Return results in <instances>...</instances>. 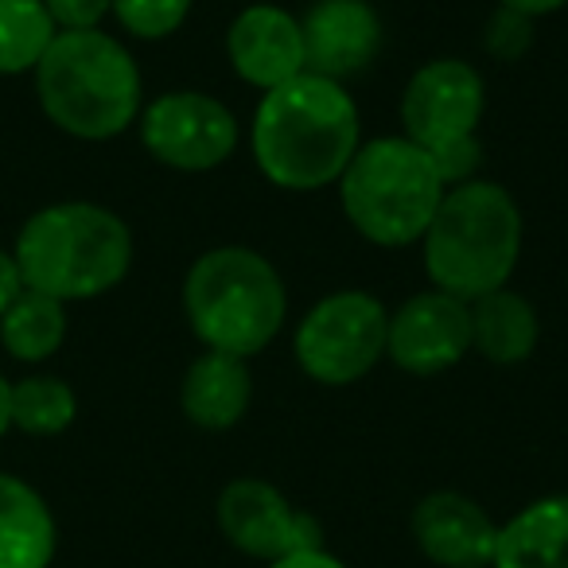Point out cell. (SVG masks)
Returning <instances> with one entry per match:
<instances>
[{
	"label": "cell",
	"mask_w": 568,
	"mask_h": 568,
	"mask_svg": "<svg viewBox=\"0 0 568 568\" xmlns=\"http://www.w3.org/2000/svg\"><path fill=\"white\" fill-rule=\"evenodd\" d=\"M363 144V118L343 82L296 74L265 90L253 110V164L281 191H320L339 183Z\"/></svg>",
	"instance_id": "6da1fadb"
},
{
	"label": "cell",
	"mask_w": 568,
	"mask_h": 568,
	"mask_svg": "<svg viewBox=\"0 0 568 568\" xmlns=\"http://www.w3.org/2000/svg\"><path fill=\"white\" fill-rule=\"evenodd\" d=\"M20 281L32 293H43L59 304L94 301L118 288L133 265V234L98 203H51L20 226L17 245Z\"/></svg>",
	"instance_id": "7a4b0ae2"
},
{
	"label": "cell",
	"mask_w": 568,
	"mask_h": 568,
	"mask_svg": "<svg viewBox=\"0 0 568 568\" xmlns=\"http://www.w3.org/2000/svg\"><path fill=\"white\" fill-rule=\"evenodd\" d=\"M32 74L40 110L79 141H113L144 110L141 67L102 28L59 32Z\"/></svg>",
	"instance_id": "3957f363"
},
{
	"label": "cell",
	"mask_w": 568,
	"mask_h": 568,
	"mask_svg": "<svg viewBox=\"0 0 568 568\" xmlns=\"http://www.w3.org/2000/svg\"><path fill=\"white\" fill-rule=\"evenodd\" d=\"M425 273L433 288L459 301L506 288L521 257V211L495 180H471L448 187L428 222Z\"/></svg>",
	"instance_id": "277c9868"
},
{
	"label": "cell",
	"mask_w": 568,
	"mask_h": 568,
	"mask_svg": "<svg viewBox=\"0 0 568 568\" xmlns=\"http://www.w3.org/2000/svg\"><path fill=\"white\" fill-rule=\"evenodd\" d=\"M183 316L206 351L253 358L281 335L288 293L273 261L250 245H214L183 276Z\"/></svg>",
	"instance_id": "5b68a950"
},
{
	"label": "cell",
	"mask_w": 568,
	"mask_h": 568,
	"mask_svg": "<svg viewBox=\"0 0 568 568\" xmlns=\"http://www.w3.org/2000/svg\"><path fill=\"white\" fill-rule=\"evenodd\" d=\"M335 187L355 234L386 250L420 242L448 191L436 175L433 156L409 136L363 141Z\"/></svg>",
	"instance_id": "8992f818"
},
{
	"label": "cell",
	"mask_w": 568,
	"mask_h": 568,
	"mask_svg": "<svg viewBox=\"0 0 568 568\" xmlns=\"http://www.w3.org/2000/svg\"><path fill=\"white\" fill-rule=\"evenodd\" d=\"M389 312L363 288L316 301L296 324L293 351L301 371L320 386H355L386 358Z\"/></svg>",
	"instance_id": "52a82bcc"
},
{
	"label": "cell",
	"mask_w": 568,
	"mask_h": 568,
	"mask_svg": "<svg viewBox=\"0 0 568 568\" xmlns=\"http://www.w3.org/2000/svg\"><path fill=\"white\" fill-rule=\"evenodd\" d=\"M141 144L172 172H214L237 149V118L203 90H168L136 118Z\"/></svg>",
	"instance_id": "ba28073f"
},
{
	"label": "cell",
	"mask_w": 568,
	"mask_h": 568,
	"mask_svg": "<svg viewBox=\"0 0 568 568\" xmlns=\"http://www.w3.org/2000/svg\"><path fill=\"white\" fill-rule=\"evenodd\" d=\"M214 518H219L222 537L237 552L265 560V565L304 549H324V526L308 510H296L265 479L226 483L219 506H214Z\"/></svg>",
	"instance_id": "9c48e42d"
},
{
	"label": "cell",
	"mask_w": 568,
	"mask_h": 568,
	"mask_svg": "<svg viewBox=\"0 0 568 568\" xmlns=\"http://www.w3.org/2000/svg\"><path fill=\"white\" fill-rule=\"evenodd\" d=\"M487 110V82L467 59H433L409 79L402 94V136L420 149H440L479 133Z\"/></svg>",
	"instance_id": "30bf717a"
},
{
	"label": "cell",
	"mask_w": 568,
	"mask_h": 568,
	"mask_svg": "<svg viewBox=\"0 0 568 568\" xmlns=\"http://www.w3.org/2000/svg\"><path fill=\"white\" fill-rule=\"evenodd\" d=\"M386 355L413 378H436L459 366L471 355V304L440 288L402 301L389 312Z\"/></svg>",
	"instance_id": "8fae6325"
},
{
	"label": "cell",
	"mask_w": 568,
	"mask_h": 568,
	"mask_svg": "<svg viewBox=\"0 0 568 568\" xmlns=\"http://www.w3.org/2000/svg\"><path fill=\"white\" fill-rule=\"evenodd\" d=\"M308 74L347 82L382 55L386 28L371 0H316L301 20Z\"/></svg>",
	"instance_id": "7c38bea8"
},
{
	"label": "cell",
	"mask_w": 568,
	"mask_h": 568,
	"mask_svg": "<svg viewBox=\"0 0 568 568\" xmlns=\"http://www.w3.org/2000/svg\"><path fill=\"white\" fill-rule=\"evenodd\" d=\"M226 59L245 87L276 90L304 74L301 20L281 4H250L234 17L226 32Z\"/></svg>",
	"instance_id": "4fadbf2b"
},
{
	"label": "cell",
	"mask_w": 568,
	"mask_h": 568,
	"mask_svg": "<svg viewBox=\"0 0 568 568\" xmlns=\"http://www.w3.org/2000/svg\"><path fill=\"white\" fill-rule=\"evenodd\" d=\"M413 541L440 568H490L498 521L459 490H433L413 510Z\"/></svg>",
	"instance_id": "5bb4252c"
},
{
	"label": "cell",
	"mask_w": 568,
	"mask_h": 568,
	"mask_svg": "<svg viewBox=\"0 0 568 568\" xmlns=\"http://www.w3.org/2000/svg\"><path fill=\"white\" fill-rule=\"evenodd\" d=\"M253 402V374L250 358L206 351L187 366L180 386L183 417L203 433H226L250 413Z\"/></svg>",
	"instance_id": "9a60e30c"
},
{
	"label": "cell",
	"mask_w": 568,
	"mask_h": 568,
	"mask_svg": "<svg viewBox=\"0 0 568 568\" xmlns=\"http://www.w3.org/2000/svg\"><path fill=\"white\" fill-rule=\"evenodd\" d=\"M59 529L32 483L0 471V568H48Z\"/></svg>",
	"instance_id": "2e32d148"
},
{
	"label": "cell",
	"mask_w": 568,
	"mask_h": 568,
	"mask_svg": "<svg viewBox=\"0 0 568 568\" xmlns=\"http://www.w3.org/2000/svg\"><path fill=\"white\" fill-rule=\"evenodd\" d=\"M490 568H568V495H545L498 526Z\"/></svg>",
	"instance_id": "e0dca14e"
},
{
	"label": "cell",
	"mask_w": 568,
	"mask_h": 568,
	"mask_svg": "<svg viewBox=\"0 0 568 568\" xmlns=\"http://www.w3.org/2000/svg\"><path fill=\"white\" fill-rule=\"evenodd\" d=\"M541 343L537 308L510 284L471 301V351L495 366H518Z\"/></svg>",
	"instance_id": "ac0fdd59"
},
{
	"label": "cell",
	"mask_w": 568,
	"mask_h": 568,
	"mask_svg": "<svg viewBox=\"0 0 568 568\" xmlns=\"http://www.w3.org/2000/svg\"><path fill=\"white\" fill-rule=\"evenodd\" d=\"M67 339V304L43 293H24L0 316V347L17 363H48Z\"/></svg>",
	"instance_id": "d6986e66"
},
{
	"label": "cell",
	"mask_w": 568,
	"mask_h": 568,
	"mask_svg": "<svg viewBox=\"0 0 568 568\" xmlns=\"http://www.w3.org/2000/svg\"><path fill=\"white\" fill-rule=\"evenodd\" d=\"M59 36L43 0H0V74H28Z\"/></svg>",
	"instance_id": "ffe728a7"
},
{
	"label": "cell",
	"mask_w": 568,
	"mask_h": 568,
	"mask_svg": "<svg viewBox=\"0 0 568 568\" xmlns=\"http://www.w3.org/2000/svg\"><path fill=\"white\" fill-rule=\"evenodd\" d=\"M79 417V397L55 374H28L12 382V428L24 436H59Z\"/></svg>",
	"instance_id": "44dd1931"
},
{
	"label": "cell",
	"mask_w": 568,
	"mask_h": 568,
	"mask_svg": "<svg viewBox=\"0 0 568 568\" xmlns=\"http://www.w3.org/2000/svg\"><path fill=\"white\" fill-rule=\"evenodd\" d=\"M195 0H113L110 17L136 40H168L191 17Z\"/></svg>",
	"instance_id": "7402d4cb"
},
{
	"label": "cell",
	"mask_w": 568,
	"mask_h": 568,
	"mask_svg": "<svg viewBox=\"0 0 568 568\" xmlns=\"http://www.w3.org/2000/svg\"><path fill=\"white\" fill-rule=\"evenodd\" d=\"M534 40H537L534 17H521V12L503 9V4L490 12L487 28H483V48H487V55L498 59V63H518V59H526Z\"/></svg>",
	"instance_id": "603a6c76"
},
{
	"label": "cell",
	"mask_w": 568,
	"mask_h": 568,
	"mask_svg": "<svg viewBox=\"0 0 568 568\" xmlns=\"http://www.w3.org/2000/svg\"><path fill=\"white\" fill-rule=\"evenodd\" d=\"M428 156H433V168L444 180V187H459V183L479 180L483 141H479V133L459 136V141H448V144H440V149H428Z\"/></svg>",
	"instance_id": "cb8c5ba5"
},
{
	"label": "cell",
	"mask_w": 568,
	"mask_h": 568,
	"mask_svg": "<svg viewBox=\"0 0 568 568\" xmlns=\"http://www.w3.org/2000/svg\"><path fill=\"white\" fill-rule=\"evenodd\" d=\"M43 9L59 32H87L110 17L113 0H43Z\"/></svg>",
	"instance_id": "d4e9b609"
},
{
	"label": "cell",
	"mask_w": 568,
	"mask_h": 568,
	"mask_svg": "<svg viewBox=\"0 0 568 568\" xmlns=\"http://www.w3.org/2000/svg\"><path fill=\"white\" fill-rule=\"evenodd\" d=\"M24 293V281H20V268L12 250H0V316L12 308V301Z\"/></svg>",
	"instance_id": "484cf974"
},
{
	"label": "cell",
	"mask_w": 568,
	"mask_h": 568,
	"mask_svg": "<svg viewBox=\"0 0 568 568\" xmlns=\"http://www.w3.org/2000/svg\"><path fill=\"white\" fill-rule=\"evenodd\" d=\"M268 568H347L339 557H332L327 549H304V552H293V557H281L273 560Z\"/></svg>",
	"instance_id": "4316f807"
},
{
	"label": "cell",
	"mask_w": 568,
	"mask_h": 568,
	"mask_svg": "<svg viewBox=\"0 0 568 568\" xmlns=\"http://www.w3.org/2000/svg\"><path fill=\"white\" fill-rule=\"evenodd\" d=\"M503 9H514L521 12V17H552V12H560L568 4V0H498Z\"/></svg>",
	"instance_id": "83f0119b"
},
{
	"label": "cell",
	"mask_w": 568,
	"mask_h": 568,
	"mask_svg": "<svg viewBox=\"0 0 568 568\" xmlns=\"http://www.w3.org/2000/svg\"><path fill=\"white\" fill-rule=\"evenodd\" d=\"M12 428V382L0 374V436Z\"/></svg>",
	"instance_id": "f1b7e54d"
}]
</instances>
